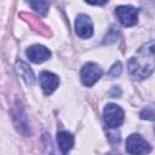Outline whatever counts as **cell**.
<instances>
[{"instance_id": "1", "label": "cell", "mask_w": 155, "mask_h": 155, "mask_svg": "<svg viewBox=\"0 0 155 155\" xmlns=\"http://www.w3.org/2000/svg\"><path fill=\"white\" fill-rule=\"evenodd\" d=\"M130 74L138 80L149 78L154 71V41L150 40L143 45L136 56L128 61Z\"/></svg>"}, {"instance_id": "2", "label": "cell", "mask_w": 155, "mask_h": 155, "mask_svg": "<svg viewBox=\"0 0 155 155\" xmlns=\"http://www.w3.org/2000/svg\"><path fill=\"white\" fill-rule=\"evenodd\" d=\"M126 151L130 155H148L151 147L139 133H132L126 139Z\"/></svg>"}, {"instance_id": "3", "label": "cell", "mask_w": 155, "mask_h": 155, "mask_svg": "<svg viewBox=\"0 0 155 155\" xmlns=\"http://www.w3.org/2000/svg\"><path fill=\"white\" fill-rule=\"evenodd\" d=\"M103 116L105 125L109 128H117L124 124L125 120V113L121 109L120 105L114 103H108L103 110Z\"/></svg>"}, {"instance_id": "4", "label": "cell", "mask_w": 155, "mask_h": 155, "mask_svg": "<svg viewBox=\"0 0 155 155\" xmlns=\"http://www.w3.org/2000/svg\"><path fill=\"white\" fill-rule=\"evenodd\" d=\"M12 119L15 122V126L17 128V131L23 134V136H30L31 131H30V126L28 124V119H27V114L24 111V108L22 105V103L19 101H16L13 108H12Z\"/></svg>"}, {"instance_id": "5", "label": "cell", "mask_w": 155, "mask_h": 155, "mask_svg": "<svg viewBox=\"0 0 155 155\" xmlns=\"http://www.w3.org/2000/svg\"><path fill=\"white\" fill-rule=\"evenodd\" d=\"M102 75H103L102 68L94 62H88V63L84 64V67L81 68V71H80L81 82L87 87L93 86L102 78Z\"/></svg>"}, {"instance_id": "6", "label": "cell", "mask_w": 155, "mask_h": 155, "mask_svg": "<svg viewBox=\"0 0 155 155\" xmlns=\"http://www.w3.org/2000/svg\"><path fill=\"white\" fill-rule=\"evenodd\" d=\"M138 12L139 10L131 5H120L115 8V16L124 27L136 25L138 22Z\"/></svg>"}, {"instance_id": "7", "label": "cell", "mask_w": 155, "mask_h": 155, "mask_svg": "<svg viewBox=\"0 0 155 155\" xmlns=\"http://www.w3.org/2000/svg\"><path fill=\"white\" fill-rule=\"evenodd\" d=\"M39 84H40V87H41L42 92L46 96H50L58 87L59 78L56 74H53L48 70H44L39 74Z\"/></svg>"}, {"instance_id": "8", "label": "cell", "mask_w": 155, "mask_h": 155, "mask_svg": "<svg viewBox=\"0 0 155 155\" xmlns=\"http://www.w3.org/2000/svg\"><path fill=\"white\" fill-rule=\"evenodd\" d=\"M75 33L81 39H90L93 35V24L91 18L85 15L80 13L75 19Z\"/></svg>"}, {"instance_id": "9", "label": "cell", "mask_w": 155, "mask_h": 155, "mask_svg": "<svg viewBox=\"0 0 155 155\" xmlns=\"http://www.w3.org/2000/svg\"><path fill=\"white\" fill-rule=\"evenodd\" d=\"M25 54L30 62H33L35 64H40L51 57V51L44 45L35 44L27 48Z\"/></svg>"}, {"instance_id": "10", "label": "cell", "mask_w": 155, "mask_h": 155, "mask_svg": "<svg viewBox=\"0 0 155 155\" xmlns=\"http://www.w3.org/2000/svg\"><path fill=\"white\" fill-rule=\"evenodd\" d=\"M57 144L63 155H68L74 145V136L67 131H59L57 133Z\"/></svg>"}, {"instance_id": "11", "label": "cell", "mask_w": 155, "mask_h": 155, "mask_svg": "<svg viewBox=\"0 0 155 155\" xmlns=\"http://www.w3.org/2000/svg\"><path fill=\"white\" fill-rule=\"evenodd\" d=\"M16 70L18 73V75L25 81L27 85H34L35 84V76H34V73L31 70V68L23 61H17L16 62Z\"/></svg>"}, {"instance_id": "12", "label": "cell", "mask_w": 155, "mask_h": 155, "mask_svg": "<svg viewBox=\"0 0 155 155\" xmlns=\"http://www.w3.org/2000/svg\"><path fill=\"white\" fill-rule=\"evenodd\" d=\"M29 5L33 7V10H35L41 16H46L50 7V2L47 1H29Z\"/></svg>"}, {"instance_id": "13", "label": "cell", "mask_w": 155, "mask_h": 155, "mask_svg": "<svg viewBox=\"0 0 155 155\" xmlns=\"http://www.w3.org/2000/svg\"><path fill=\"white\" fill-rule=\"evenodd\" d=\"M119 34H120V31H119L117 27L111 25V27H110V29L108 30V33H107V34H105V36H104L103 44H113V42H115V41L117 40Z\"/></svg>"}, {"instance_id": "14", "label": "cell", "mask_w": 155, "mask_h": 155, "mask_svg": "<svg viewBox=\"0 0 155 155\" xmlns=\"http://www.w3.org/2000/svg\"><path fill=\"white\" fill-rule=\"evenodd\" d=\"M139 116H140V119H143V120H150V121H153V120H154V110H153V107H151V105L145 107V108L140 111Z\"/></svg>"}, {"instance_id": "15", "label": "cell", "mask_w": 155, "mask_h": 155, "mask_svg": "<svg viewBox=\"0 0 155 155\" xmlns=\"http://www.w3.org/2000/svg\"><path fill=\"white\" fill-rule=\"evenodd\" d=\"M121 71H122V64H121V62H116V63L113 64V67L110 68L108 74L111 78H117V76H120Z\"/></svg>"}, {"instance_id": "16", "label": "cell", "mask_w": 155, "mask_h": 155, "mask_svg": "<svg viewBox=\"0 0 155 155\" xmlns=\"http://www.w3.org/2000/svg\"><path fill=\"white\" fill-rule=\"evenodd\" d=\"M109 94H110V97H113V98H119L120 94H121V91H120L119 87H113V90L110 91Z\"/></svg>"}, {"instance_id": "17", "label": "cell", "mask_w": 155, "mask_h": 155, "mask_svg": "<svg viewBox=\"0 0 155 155\" xmlns=\"http://www.w3.org/2000/svg\"><path fill=\"white\" fill-rule=\"evenodd\" d=\"M108 155H120V154H117V153H115V151H111V153H109Z\"/></svg>"}]
</instances>
